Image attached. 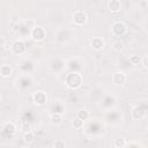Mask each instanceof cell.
I'll list each match as a JSON object with an SVG mask.
<instances>
[{"instance_id": "4316f807", "label": "cell", "mask_w": 148, "mask_h": 148, "mask_svg": "<svg viewBox=\"0 0 148 148\" xmlns=\"http://www.w3.org/2000/svg\"><path fill=\"white\" fill-rule=\"evenodd\" d=\"M0 99H1V96H0Z\"/></svg>"}, {"instance_id": "8992f818", "label": "cell", "mask_w": 148, "mask_h": 148, "mask_svg": "<svg viewBox=\"0 0 148 148\" xmlns=\"http://www.w3.org/2000/svg\"><path fill=\"white\" fill-rule=\"evenodd\" d=\"M32 101H34V103H35L36 105L42 106V105L46 104V102H47V95H46V92H44V91H42V90L36 91V92H34V95H32Z\"/></svg>"}, {"instance_id": "30bf717a", "label": "cell", "mask_w": 148, "mask_h": 148, "mask_svg": "<svg viewBox=\"0 0 148 148\" xmlns=\"http://www.w3.org/2000/svg\"><path fill=\"white\" fill-rule=\"evenodd\" d=\"M121 1L119 0H110L108 2V8L111 13H118L121 9Z\"/></svg>"}, {"instance_id": "cb8c5ba5", "label": "cell", "mask_w": 148, "mask_h": 148, "mask_svg": "<svg viewBox=\"0 0 148 148\" xmlns=\"http://www.w3.org/2000/svg\"><path fill=\"white\" fill-rule=\"evenodd\" d=\"M5 45H6V38L2 35H0V47H3Z\"/></svg>"}, {"instance_id": "ffe728a7", "label": "cell", "mask_w": 148, "mask_h": 148, "mask_svg": "<svg viewBox=\"0 0 148 148\" xmlns=\"http://www.w3.org/2000/svg\"><path fill=\"white\" fill-rule=\"evenodd\" d=\"M82 126H83V121L80 120L77 117H75V118L73 119V127L76 128V130H80Z\"/></svg>"}, {"instance_id": "5b68a950", "label": "cell", "mask_w": 148, "mask_h": 148, "mask_svg": "<svg viewBox=\"0 0 148 148\" xmlns=\"http://www.w3.org/2000/svg\"><path fill=\"white\" fill-rule=\"evenodd\" d=\"M30 35H31V38L36 42H42L45 39L46 37V30L43 28V27H39V25H36L31 31H30Z\"/></svg>"}, {"instance_id": "6da1fadb", "label": "cell", "mask_w": 148, "mask_h": 148, "mask_svg": "<svg viewBox=\"0 0 148 148\" xmlns=\"http://www.w3.org/2000/svg\"><path fill=\"white\" fill-rule=\"evenodd\" d=\"M65 83L69 89H77L83 83V77L79 72H71L65 77Z\"/></svg>"}, {"instance_id": "7a4b0ae2", "label": "cell", "mask_w": 148, "mask_h": 148, "mask_svg": "<svg viewBox=\"0 0 148 148\" xmlns=\"http://www.w3.org/2000/svg\"><path fill=\"white\" fill-rule=\"evenodd\" d=\"M111 32L116 37H121L127 32V27H126V24L124 22L116 21L111 25Z\"/></svg>"}, {"instance_id": "277c9868", "label": "cell", "mask_w": 148, "mask_h": 148, "mask_svg": "<svg viewBox=\"0 0 148 148\" xmlns=\"http://www.w3.org/2000/svg\"><path fill=\"white\" fill-rule=\"evenodd\" d=\"M10 50L16 56H21L23 53H25L27 51V46H25V43L22 40V39H16L12 43V46H10Z\"/></svg>"}, {"instance_id": "d4e9b609", "label": "cell", "mask_w": 148, "mask_h": 148, "mask_svg": "<svg viewBox=\"0 0 148 148\" xmlns=\"http://www.w3.org/2000/svg\"><path fill=\"white\" fill-rule=\"evenodd\" d=\"M147 5H148L147 1H140V2H139V6H141V7H143V8H145Z\"/></svg>"}, {"instance_id": "ac0fdd59", "label": "cell", "mask_w": 148, "mask_h": 148, "mask_svg": "<svg viewBox=\"0 0 148 148\" xmlns=\"http://www.w3.org/2000/svg\"><path fill=\"white\" fill-rule=\"evenodd\" d=\"M113 145L116 148H124L126 146V140H125V138H117V139H114Z\"/></svg>"}, {"instance_id": "484cf974", "label": "cell", "mask_w": 148, "mask_h": 148, "mask_svg": "<svg viewBox=\"0 0 148 148\" xmlns=\"http://www.w3.org/2000/svg\"><path fill=\"white\" fill-rule=\"evenodd\" d=\"M20 148H28V147H27V146H21Z\"/></svg>"}, {"instance_id": "603a6c76", "label": "cell", "mask_w": 148, "mask_h": 148, "mask_svg": "<svg viewBox=\"0 0 148 148\" xmlns=\"http://www.w3.org/2000/svg\"><path fill=\"white\" fill-rule=\"evenodd\" d=\"M141 61H142V66H143V68H145V69H148V57L145 56V57L141 59Z\"/></svg>"}, {"instance_id": "9a60e30c", "label": "cell", "mask_w": 148, "mask_h": 148, "mask_svg": "<svg viewBox=\"0 0 148 148\" xmlns=\"http://www.w3.org/2000/svg\"><path fill=\"white\" fill-rule=\"evenodd\" d=\"M23 25L27 28V29H29L30 31L37 25L36 24V21H35V18H27V20H24L23 21Z\"/></svg>"}, {"instance_id": "9c48e42d", "label": "cell", "mask_w": 148, "mask_h": 148, "mask_svg": "<svg viewBox=\"0 0 148 148\" xmlns=\"http://www.w3.org/2000/svg\"><path fill=\"white\" fill-rule=\"evenodd\" d=\"M131 116L134 120H140L142 118H145L146 116V110L142 109L141 106H134L131 111Z\"/></svg>"}, {"instance_id": "d6986e66", "label": "cell", "mask_w": 148, "mask_h": 148, "mask_svg": "<svg viewBox=\"0 0 148 148\" xmlns=\"http://www.w3.org/2000/svg\"><path fill=\"white\" fill-rule=\"evenodd\" d=\"M53 148H66V142L62 139H58L53 143Z\"/></svg>"}, {"instance_id": "3957f363", "label": "cell", "mask_w": 148, "mask_h": 148, "mask_svg": "<svg viewBox=\"0 0 148 148\" xmlns=\"http://www.w3.org/2000/svg\"><path fill=\"white\" fill-rule=\"evenodd\" d=\"M72 21H73V23L76 24V25H83V24L87 23L88 16H87L86 12L79 9V10H75V12L73 13V15H72Z\"/></svg>"}, {"instance_id": "8fae6325", "label": "cell", "mask_w": 148, "mask_h": 148, "mask_svg": "<svg viewBox=\"0 0 148 148\" xmlns=\"http://www.w3.org/2000/svg\"><path fill=\"white\" fill-rule=\"evenodd\" d=\"M13 74V67L10 65H2L0 67V76L3 79L10 77Z\"/></svg>"}, {"instance_id": "7c38bea8", "label": "cell", "mask_w": 148, "mask_h": 148, "mask_svg": "<svg viewBox=\"0 0 148 148\" xmlns=\"http://www.w3.org/2000/svg\"><path fill=\"white\" fill-rule=\"evenodd\" d=\"M50 123L54 126H59L62 124V114L61 113H57V112H53L51 116H50Z\"/></svg>"}, {"instance_id": "44dd1931", "label": "cell", "mask_w": 148, "mask_h": 148, "mask_svg": "<svg viewBox=\"0 0 148 148\" xmlns=\"http://www.w3.org/2000/svg\"><path fill=\"white\" fill-rule=\"evenodd\" d=\"M130 62L132 65H138V64L141 62V58L139 56H136V54H133V56L130 57Z\"/></svg>"}, {"instance_id": "7402d4cb", "label": "cell", "mask_w": 148, "mask_h": 148, "mask_svg": "<svg viewBox=\"0 0 148 148\" xmlns=\"http://www.w3.org/2000/svg\"><path fill=\"white\" fill-rule=\"evenodd\" d=\"M22 130H23L24 132H29V131H31V126H30V124L27 123V121H23V124H22Z\"/></svg>"}, {"instance_id": "5bb4252c", "label": "cell", "mask_w": 148, "mask_h": 148, "mask_svg": "<svg viewBox=\"0 0 148 148\" xmlns=\"http://www.w3.org/2000/svg\"><path fill=\"white\" fill-rule=\"evenodd\" d=\"M76 117H77L80 120L84 121V120H88V118L90 117V113H89V111H88V110L82 109V110H79V111H77Z\"/></svg>"}, {"instance_id": "52a82bcc", "label": "cell", "mask_w": 148, "mask_h": 148, "mask_svg": "<svg viewBox=\"0 0 148 148\" xmlns=\"http://www.w3.org/2000/svg\"><path fill=\"white\" fill-rule=\"evenodd\" d=\"M126 74L124 72H116L112 74V82L116 86H121L126 82Z\"/></svg>"}, {"instance_id": "e0dca14e", "label": "cell", "mask_w": 148, "mask_h": 148, "mask_svg": "<svg viewBox=\"0 0 148 148\" xmlns=\"http://www.w3.org/2000/svg\"><path fill=\"white\" fill-rule=\"evenodd\" d=\"M23 140L27 142V143H32L35 141V134L34 132L29 131V132H24L23 134Z\"/></svg>"}, {"instance_id": "ba28073f", "label": "cell", "mask_w": 148, "mask_h": 148, "mask_svg": "<svg viewBox=\"0 0 148 148\" xmlns=\"http://www.w3.org/2000/svg\"><path fill=\"white\" fill-rule=\"evenodd\" d=\"M90 46L95 51H99L105 46V40L102 37H94L90 42Z\"/></svg>"}, {"instance_id": "2e32d148", "label": "cell", "mask_w": 148, "mask_h": 148, "mask_svg": "<svg viewBox=\"0 0 148 148\" xmlns=\"http://www.w3.org/2000/svg\"><path fill=\"white\" fill-rule=\"evenodd\" d=\"M112 49L116 51V52H123L124 49H125V45L121 40H116L112 43Z\"/></svg>"}, {"instance_id": "4fadbf2b", "label": "cell", "mask_w": 148, "mask_h": 148, "mask_svg": "<svg viewBox=\"0 0 148 148\" xmlns=\"http://www.w3.org/2000/svg\"><path fill=\"white\" fill-rule=\"evenodd\" d=\"M16 125L13 123V121H7L5 125H3V132L6 133V134H9V135H12V134H15L16 133Z\"/></svg>"}]
</instances>
